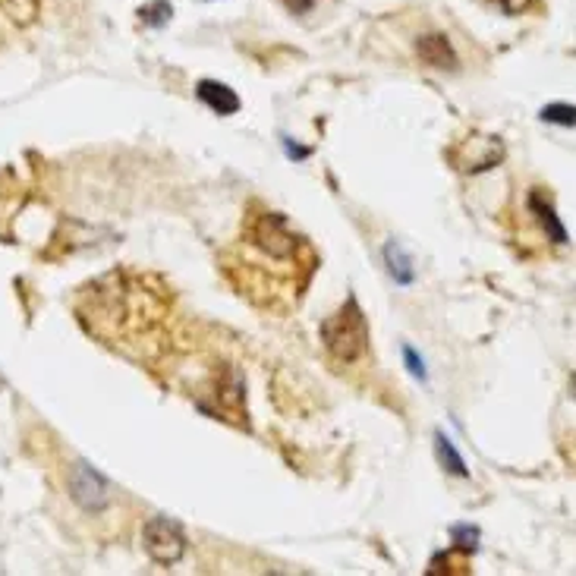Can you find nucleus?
I'll list each match as a JSON object with an SVG mask.
<instances>
[{"instance_id": "nucleus-1", "label": "nucleus", "mask_w": 576, "mask_h": 576, "mask_svg": "<svg viewBox=\"0 0 576 576\" xmlns=\"http://www.w3.org/2000/svg\"><path fill=\"white\" fill-rule=\"evenodd\" d=\"M243 236H246L249 246H255L261 255H268L274 261H297L309 249L306 236H299L278 211H253V215H246Z\"/></svg>"}, {"instance_id": "nucleus-2", "label": "nucleus", "mask_w": 576, "mask_h": 576, "mask_svg": "<svg viewBox=\"0 0 576 576\" xmlns=\"http://www.w3.org/2000/svg\"><path fill=\"white\" fill-rule=\"evenodd\" d=\"M322 341L324 350L334 356L343 366H353L366 356L368 350V324L362 315V306L356 303V297H350L341 309L331 318L322 322Z\"/></svg>"}, {"instance_id": "nucleus-3", "label": "nucleus", "mask_w": 576, "mask_h": 576, "mask_svg": "<svg viewBox=\"0 0 576 576\" xmlns=\"http://www.w3.org/2000/svg\"><path fill=\"white\" fill-rule=\"evenodd\" d=\"M142 545L148 557L161 567H173L186 554V532L171 517H152L142 529Z\"/></svg>"}, {"instance_id": "nucleus-4", "label": "nucleus", "mask_w": 576, "mask_h": 576, "mask_svg": "<svg viewBox=\"0 0 576 576\" xmlns=\"http://www.w3.org/2000/svg\"><path fill=\"white\" fill-rule=\"evenodd\" d=\"M70 494L83 510L98 513V510H104V504H108L111 485L95 466L79 460V463H73V469H70Z\"/></svg>"}, {"instance_id": "nucleus-5", "label": "nucleus", "mask_w": 576, "mask_h": 576, "mask_svg": "<svg viewBox=\"0 0 576 576\" xmlns=\"http://www.w3.org/2000/svg\"><path fill=\"white\" fill-rule=\"evenodd\" d=\"M501 158H504L501 139H494V136H473V139H466L460 146L454 167H460L463 173H479V171H488V167L501 164Z\"/></svg>"}, {"instance_id": "nucleus-6", "label": "nucleus", "mask_w": 576, "mask_h": 576, "mask_svg": "<svg viewBox=\"0 0 576 576\" xmlns=\"http://www.w3.org/2000/svg\"><path fill=\"white\" fill-rule=\"evenodd\" d=\"M215 397L224 410V419H243L246 416V381L240 368L224 366L215 378Z\"/></svg>"}, {"instance_id": "nucleus-7", "label": "nucleus", "mask_w": 576, "mask_h": 576, "mask_svg": "<svg viewBox=\"0 0 576 576\" xmlns=\"http://www.w3.org/2000/svg\"><path fill=\"white\" fill-rule=\"evenodd\" d=\"M416 58L422 60L425 66H435V70H456V51L450 45L448 35L441 32H429L416 39Z\"/></svg>"}, {"instance_id": "nucleus-8", "label": "nucleus", "mask_w": 576, "mask_h": 576, "mask_svg": "<svg viewBox=\"0 0 576 576\" xmlns=\"http://www.w3.org/2000/svg\"><path fill=\"white\" fill-rule=\"evenodd\" d=\"M196 95H199V102L208 104L217 117H230L240 111V95H236L230 85L217 83V79H202V83L196 85Z\"/></svg>"}, {"instance_id": "nucleus-9", "label": "nucleus", "mask_w": 576, "mask_h": 576, "mask_svg": "<svg viewBox=\"0 0 576 576\" xmlns=\"http://www.w3.org/2000/svg\"><path fill=\"white\" fill-rule=\"evenodd\" d=\"M381 259H385V268L391 274V280L397 287H410L416 280V271H412V261L406 255V249L400 246L397 240H387L385 249H381Z\"/></svg>"}, {"instance_id": "nucleus-10", "label": "nucleus", "mask_w": 576, "mask_h": 576, "mask_svg": "<svg viewBox=\"0 0 576 576\" xmlns=\"http://www.w3.org/2000/svg\"><path fill=\"white\" fill-rule=\"evenodd\" d=\"M529 205H532V215H536L538 221H542L545 234H548L554 243H567V230H563V224L557 221V215H554V208H551L548 199L538 196V192H532V196H529Z\"/></svg>"}, {"instance_id": "nucleus-11", "label": "nucleus", "mask_w": 576, "mask_h": 576, "mask_svg": "<svg viewBox=\"0 0 576 576\" xmlns=\"http://www.w3.org/2000/svg\"><path fill=\"white\" fill-rule=\"evenodd\" d=\"M435 454H438V463L444 466V473H450V475H469V469H466V463H463L460 450H456L454 444H450V438L441 435V431L435 435Z\"/></svg>"}, {"instance_id": "nucleus-12", "label": "nucleus", "mask_w": 576, "mask_h": 576, "mask_svg": "<svg viewBox=\"0 0 576 576\" xmlns=\"http://www.w3.org/2000/svg\"><path fill=\"white\" fill-rule=\"evenodd\" d=\"M171 13H173V7L167 0H148L146 7L139 10L142 22H148V26H155V29L167 26V22H171Z\"/></svg>"}, {"instance_id": "nucleus-13", "label": "nucleus", "mask_w": 576, "mask_h": 576, "mask_svg": "<svg viewBox=\"0 0 576 576\" xmlns=\"http://www.w3.org/2000/svg\"><path fill=\"white\" fill-rule=\"evenodd\" d=\"M450 536H454V548L466 551V554H473V551L479 548V529H475V526L460 523L450 529Z\"/></svg>"}, {"instance_id": "nucleus-14", "label": "nucleus", "mask_w": 576, "mask_h": 576, "mask_svg": "<svg viewBox=\"0 0 576 576\" xmlns=\"http://www.w3.org/2000/svg\"><path fill=\"white\" fill-rule=\"evenodd\" d=\"M542 120L545 123H561V127H573L576 108L573 104H548V108H542Z\"/></svg>"}, {"instance_id": "nucleus-15", "label": "nucleus", "mask_w": 576, "mask_h": 576, "mask_svg": "<svg viewBox=\"0 0 576 576\" xmlns=\"http://www.w3.org/2000/svg\"><path fill=\"white\" fill-rule=\"evenodd\" d=\"M403 362H406V368H410L412 378H416V381H425V378H429V372H425L422 356H419L412 347H403Z\"/></svg>"}, {"instance_id": "nucleus-16", "label": "nucleus", "mask_w": 576, "mask_h": 576, "mask_svg": "<svg viewBox=\"0 0 576 576\" xmlns=\"http://www.w3.org/2000/svg\"><path fill=\"white\" fill-rule=\"evenodd\" d=\"M280 4H284L287 13H293V16H303L315 7V0H280Z\"/></svg>"}, {"instance_id": "nucleus-17", "label": "nucleus", "mask_w": 576, "mask_h": 576, "mask_svg": "<svg viewBox=\"0 0 576 576\" xmlns=\"http://www.w3.org/2000/svg\"><path fill=\"white\" fill-rule=\"evenodd\" d=\"M284 148H287V155H290L293 161H306L312 155V148H303V146H297V142L290 139V136H284Z\"/></svg>"}]
</instances>
